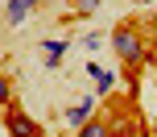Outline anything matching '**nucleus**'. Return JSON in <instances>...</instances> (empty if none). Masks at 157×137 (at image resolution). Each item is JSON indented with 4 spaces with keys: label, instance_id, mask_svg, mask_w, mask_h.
Wrapping results in <instances>:
<instances>
[{
    "label": "nucleus",
    "instance_id": "1",
    "mask_svg": "<svg viewBox=\"0 0 157 137\" xmlns=\"http://www.w3.org/2000/svg\"><path fill=\"white\" fill-rule=\"evenodd\" d=\"M112 50H116L120 62H128V66H141V62H145V42H141V33L128 29V25L112 33Z\"/></svg>",
    "mask_w": 157,
    "mask_h": 137
},
{
    "label": "nucleus",
    "instance_id": "2",
    "mask_svg": "<svg viewBox=\"0 0 157 137\" xmlns=\"http://www.w3.org/2000/svg\"><path fill=\"white\" fill-rule=\"evenodd\" d=\"M4 125H8V133H13V137H37V125H33L25 112H17V108H8Z\"/></svg>",
    "mask_w": 157,
    "mask_h": 137
},
{
    "label": "nucleus",
    "instance_id": "3",
    "mask_svg": "<svg viewBox=\"0 0 157 137\" xmlns=\"http://www.w3.org/2000/svg\"><path fill=\"white\" fill-rule=\"evenodd\" d=\"M91 112H95V96H87V100H78L71 112H66V125H71V129H78V125L91 121Z\"/></svg>",
    "mask_w": 157,
    "mask_h": 137
},
{
    "label": "nucleus",
    "instance_id": "4",
    "mask_svg": "<svg viewBox=\"0 0 157 137\" xmlns=\"http://www.w3.org/2000/svg\"><path fill=\"white\" fill-rule=\"evenodd\" d=\"M75 137H112V125H108V121H95V116H91L87 125H78V133H75Z\"/></svg>",
    "mask_w": 157,
    "mask_h": 137
},
{
    "label": "nucleus",
    "instance_id": "5",
    "mask_svg": "<svg viewBox=\"0 0 157 137\" xmlns=\"http://www.w3.org/2000/svg\"><path fill=\"white\" fill-rule=\"evenodd\" d=\"M41 50H46V66L54 71L62 62V54H66V42H41Z\"/></svg>",
    "mask_w": 157,
    "mask_h": 137
},
{
    "label": "nucleus",
    "instance_id": "6",
    "mask_svg": "<svg viewBox=\"0 0 157 137\" xmlns=\"http://www.w3.org/2000/svg\"><path fill=\"white\" fill-rule=\"evenodd\" d=\"M25 13H29V0H8V4H4V17H8V21H25Z\"/></svg>",
    "mask_w": 157,
    "mask_h": 137
},
{
    "label": "nucleus",
    "instance_id": "7",
    "mask_svg": "<svg viewBox=\"0 0 157 137\" xmlns=\"http://www.w3.org/2000/svg\"><path fill=\"white\" fill-rule=\"evenodd\" d=\"M112 87H116V75L99 66V75H95V96H103V91H112Z\"/></svg>",
    "mask_w": 157,
    "mask_h": 137
},
{
    "label": "nucleus",
    "instance_id": "8",
    "mask_svg": "<svg viewBox=\"0 0 157 137\" xmlns=\"http://www.w3.org/2000/svg\"><path fill=\"white\" fill-rule=\"evenodd\" d=\"M13 100V83H8V75L0 71V104H8Z\"/></svg>",
    "mask_w": 157,
    "mask_h": 137
},
{
    "label": "nucleus",
    "instance_id": "9",
    "mask_svg": "<svg viewBox=\"0 0 157 137\" xmlns=\"http://www.w3.org/2000/svg\"><path fill=\"white\" fill-rule=\"evenodd\" d=\"M83 46H87V50H99V46H103V38H99V33H87Z\"/></svg>",
    "mask_w": 157,
    "mask_h": 137
},
{
    "label": "nucleus",
    "instance_id": "10",
    "mask_svg": "<svg viewBox=\"0 0 157 137\" xmlns=\"http://www.w3.org/2000/svg\"><path fill=\"white\" fill-rule=\"evenodd\" d=\"M78 4V13H95V8H99V0H75Z\"/></svg>",
    "mask_w": 157,
    "mask_h": 137
},
{
    "label": "nucleus",
    "instance_id": "11",
    "mask_svg": "<svg viewBox=\"0 0 157 137\" xmlns=\"http://www.w3.org/2000/svg\"><path fill=\"white\" fill-rule=\"evenodd\" d=\"M149 25H153V33H157V13H153V21H149Z\"/></svg>",
    "mask_w": 157,
    "mask_h": 137
}]
</instances>
